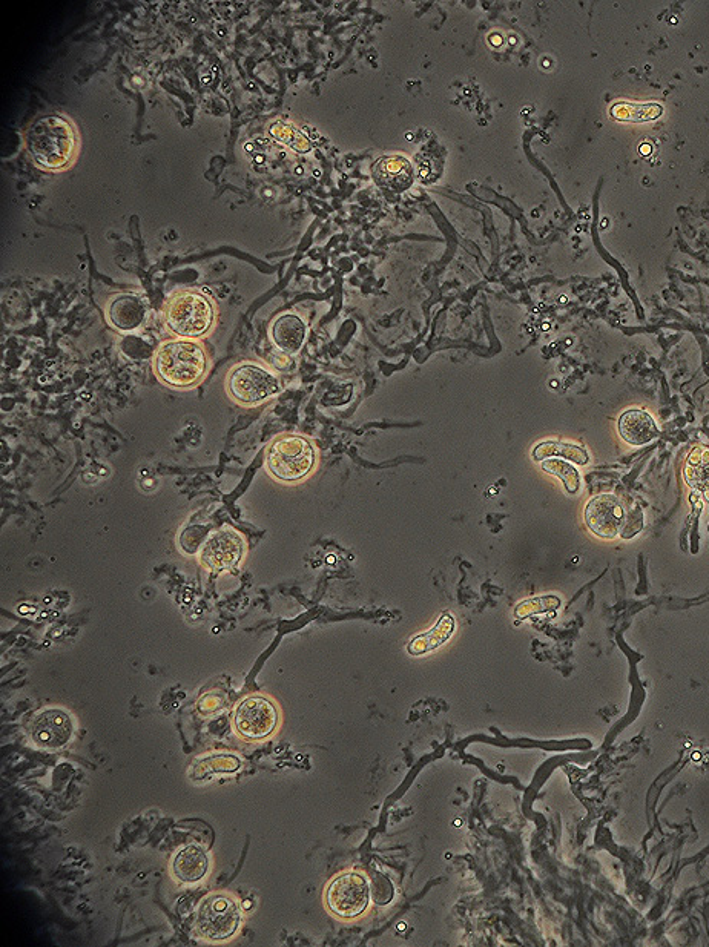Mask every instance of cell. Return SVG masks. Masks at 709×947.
<instances>
[{"label":"cell","instance_id":"obj_1","mask_svg":"<svg viewBox=\"0 0 709 947\" xmlns=\"http://www.w3.org/2000/svg\"><path fill=\"white\" fill-rule=\"evenodd\" d=\"M211 358L205 344L198 340L163 341L152 357V370L163 386L174 390H192L208 377Z\"/></svg>","mask_w":709,"mask_h":947},{"label":"cell","instance_id":"obj_2","mask_svg":"<svg viewBox=\"0 0 709 947\" xmlns=\"http://www.w3.org/2000/svg\"><path fill=\"white\" fill-rule=\"evenodd\" d=\"M27 148L40 168L60 171L76 156V129L63 117H40L28 128Z\"/></svg>","mask_w":709,"mask_h":947},{"label":"cell","instance_id":"obj_3","mask_svg":"<svg viewBox=\"0 0 709 947\" xmlns=\"http://www.w3.org/2000/svg\"><path fill=\"white\" fill-rule=\"evenodd\" d=\"M317 466V449L309 439L294 433L275 436L264 452V469L281 484L304 481Z\"/></svg>","mask_w":709,"mask_h":947},{"label":"cell","instance_id":"obj_4","mask_svg":"<svg viewBox=\"0 0 709 947\" xmlns=\"http://www.w3.org/2000/svg\"><path fill=\"white\" fill-rule=\"evenodd\" d=\"M215 307L206 295L183 291L171 297L163 309V320L177 338L198 340L211 334L215 326Z\"/></svg>","mask_w":709,"mask_h":947},{"label":"cell","instance_id":"obj_5","mask_svg":"<svg viewBox=\"0 0 709 947\" xmlns=\"http://www.w3.org/2000/svg\"><path fill=\"white\" fill-rule=\"evenodd\" d=\"M225 392L240 407H258L281 392V383L269 367L258 361H241L226 373Z\"/></svg>","mask_w":709,"mask_h":947},{"label":"cell","instance_id":"obj_6","mask_svg":"<svg viewBox=\"0 0 709 947\" xmlns=\"http://www.w3.org/2000/svg\"><path fill=\"white\" fill-rule=\"evenodd\" d=\"M248 555V541L235 528L225 525L217 528L198 548V564L206 570L221 573L234 571Z\"/></svg>","mask_w":709,"mask_h":947},{"label":"cell","instance_id":"obj_7","mask_svg":"<svg viewBox=\"0 0 709 947\" xmlns=\"http://www.w3.org/2000/svg\"><path fill=\"white\" fill-rule=\"evenodd\" d=\"M370 883L366 875L346 872L332 880L326 891V905L343 920L361 917L369 908Z\"/></svg>","mask_w":709,"mask_h":947},{"label":"cell","instance_id":"obj_8","mask_svg":"<svg viewBox=\"0 0 709 947\" xmlns=\"http://www.w3.org/2000/svg\"><path fill=\"white\" fill-rule=\"evenodd\" d=\"M240 918V909L231 897L211 895L198 908L197 929L208 940H228L237 932Z\"/></svg>","mask_w":709,"mask_h":947},{"label":"cell","instance_id":"obj_9","mask_svg":"<svg viewBox=\"0 0 709 947\" xmlns=\"http://www.w3.org/2000/svg\"><path fill=\"white\" fill-rule=\"evenodd\" d=\"M234 723L241 737L249 740L266 739L278 726V711L269 699L249 697L235 710Z\"/></svg>","mask_w":709,"mask_h":947},{"label":"cell","instance_id":"obj_10","mask_svg":"<svg viewBox=\"0 0 709 947\" xmlns=\"http://www.w3.org/2000/svg\"><path fill=\"white\" fill-rule=\"evenodd\" d=\"M627 512L619 499L610 493L594 496L585 507V522L601 539H616L622 533Z\"/></svg>","mask_w":709,"mask_h":947},{"label":"cell","instance_id":"obj_11","mask_svg":"<svg viewBox=\"0 0 709 947\" xmlns=\"http://www.w3.org/2000/svg\"><path fill=\"white\" fill-rule=\"evenodd\" d=\"M73 731V720L65 711L47 710L34 720L31 736L39 748L59 750L70 742Z\"/></svg>","mask_w":709,"mask_h":947},{"label":"cell","instance_id":"obj_12","mask_svg":"<svg viewBox=\"0 0 709 947\" xmlns=\"http://www.w3.org/2000/svg\"><path fill=\"white\" fill-rule=\"evenodd\" d=\"M372 177L376 185L387 191H406L413 183L412 165L404 157H383L373 165Z\"/></svg>","mask_w":709,"mask_h":947},{"label":"cell","instance_id":"obj_13","mask_svg":"<svg viewBox=\"0 0 709 947\" xmlns=\"http://www.w3.org/2000/svg\"><path fill=\"white\" fill-rule=\"evenodd\" d=\"M146 304L134 294H120L108 306V321L120 332L139 329L146 318Z\"/></svg>","mask_w":709,"mask_h":947},{"label":"cell","instance_id":"obj_14","mask_svg":"<svg viewBox=\"0 0 709 947\" xmlns=\"http://www.w3.org/2000/svg\"><path fill=\"white\" fill-rule=\"evenodd\" d=\"M617 429H619L620 438L630 446H645L659 436L656 421L645 410L631 409L622 413Z\"/></svg>","mask_w":709,"mask_h":947},{"label":"cell","instance_id":"obj_15","mask_svg":"<svg viewBox=\"0 0 709 947\" xmlns=\"http://www.w3.org/2000/svg\"><path fill=\"white\" fill-rule=\"evenodd\" d=\"M272 341L286 354H297L306 340V324L294 314H284L272 324Z\"/></svg>","mask_w":709,"mask_h":947},{"label":"cell","instance_id":"obj_16","mask_svg":"<svg viewBox=\"0 0 709 947\" xmlns=\"http://www.w3.org/2000/svg\"><path fill=\"white\" fill-rule=\"evenodd\" d=\"M209 868V858L205 849L200 846L189 845L175 855L172 871L175 877L183 883L200 882Z\"/></svg>","mask_w":709,"mask_h":947},{"label":"cell","instance_id":"obj_17","mask_svg":"<svg viewBox=\"0 0 709 947\" xmlns=\"http://www.w3.org/2000/svg\"><path fill=\"white\" fill-rule=\"evenodd\" d=\"M455 619H453L452 614L444 613L439 619L438 624L432 628V630L427 631V633L419 634L413 639L409 644L410 654L413 656H421V654L430 653V651L436 650V648L441 647V645L446 644L449 641L450 637L453 636V631H455Z\"/></svg>","mask_w":709,"mask_h":947},{"label":"cell","instance_id":"obj_18","mask_svg":"<svg viewBox=\"0 0 709 947\" xmlns=\"http://www.w3.org/2000/svg\"><path fill=\"white\" fill-rule=\"evenodd\" d=\"M683 479L694 490H709V447L697 446L691 450L683 466Z\"/></svg>","mask_w":709,"mask_h":947},{"label":"cell","instance_id":"obj_19","mask_svg":"<svg viewBox=\"0 0 709 947\" xmlns=\"http://www.w3.org/2000/svg\"><path fill=\"white\" fill-rule=\"evenodd\" d=\"M558 456L559 458L568 459V461L574 462L578 466H585L590 461L587 450L574 446V444L559 443V441H545V443L538 444L533 450V459L538 462L558 458Z\"/></svg>","mask_w":709,"mask_h":947},{"label":"cell","instance_id":"obj_20","mask_svg":"<svg viewBox=\"0 0 709 947\" xmlns=\"http://www.w3.org/2000/svg\"><path fill=\"white\" fill-rule=\"evenodd\" d=\"M610 114L613 119L620 122L644 123L650 120L659 119L663 114V108L657 103H616L611 106Z\"/></svg>","mask_w":709,"mask_h":947},{"label":"cell","instance_id":"obj_21","mask_svg":"<svg viewBox=\"0 0 709 947\" xmlns=\"http://www.w3.org/2000/svg\"><path fill=\"white\" fill-rule=\"evenodd\" d=\"M541 466L542 470L548 475L561 479L564 482L565 490L571 495H576L581 490V473L578 472L576 467L571 466L570 462L550 458L542 461Z\"/></svg>","mask_w":709,"mask_h":947},{"label":"cell","instance_id":"obj_22","mask_svg":"<svg viewBox=\"0 0 709 947\" xmlns=\"http://www.w3.org/2000/svg\"><path fill=\"white\" fill-rule=\"evenodd\" d=\"M269 132L277 142L283 143V145L289 146V148L301 152V154H306L312 149V143L304 136L303 132L298 131L295 126L289 125V123L277 120V122L272 123Z\"/></svg>","mask_w":709,"mask_h":947},{"label":"cell","instance_id":"obj_23","mask_svg":"<svg viewBox=\"0 0 709 947\" xmlns=\"http://www.w3.org/2000/svg\"><path fill=\"white\" fill-rule=\"evenodd\" d=\"M561 607V599L556 596H539V598L527 599L521 602L515 608L516 619H527L536 614L548 613Z\"/></svg>","mask_w":709,"mask_h":947},{"label":"cell","instance_id":"obj_24","mask_svg":"<svg viewBox=\"0 0 709 947\" xmlns=\"http://www.w3.org/2000/svg\"><path fill=\"white\" fill-rule=\"evenodd\" d=\"M642 528H644V512L639 507H634L627 513V519H625L620 536L624 539L634 538L637 533L642 532Z\"/></svg>","mask_w":709,"mask_h":947},{"label":"cell","instance_id":"obj_25","mask_svg":"<svg viewBox=\"0 0 709 947\" xmlns=\"http://www.w3.org/2000/svg\"><path fill=\"white\" fill-rule=\"evenodd\" d=\"M640 151H642V154H647L648 151H651V148H648V146H642Z\"/></svg>","mask_w":709,"mask_h":947}]
</instances>
